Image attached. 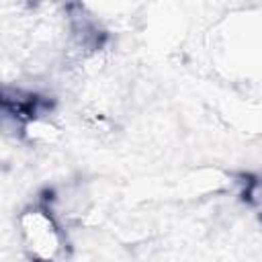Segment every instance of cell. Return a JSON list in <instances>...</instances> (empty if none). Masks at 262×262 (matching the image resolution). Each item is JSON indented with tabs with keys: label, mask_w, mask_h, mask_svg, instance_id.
<instances>
[{
	"label": "cell",
	"mask_w": 262,
	"mask_h": 262,
	"mask_svg": "<svg viewBox=\"0 0 262 262\" xmlns=\"http://www.w3.org/2000/svg\"><path fill=\"white\" fill-rule=\"evenodd\" d=\"M23 248L31 262H59L66 239L51 209L31 207L18 217Z\"/></svg>",
	"instance_id": "1"
},
{
	"label": "cell",
	"mask_w": 262,
	"mask_h": 262,
	"mask_svg": "<svg viewBox=\"0 0 262 262\" xmlns=\"http://www.w3.org/2000/svg\"><path fill=\"white\" fill-rule=\"evenodd\" d=\"M246 199L250 201L252 207H256V209L262 213V178L254 180V182L248 186V190H246Z\"/></svg>",
	"instance_id": "2"
}]
</instances>
